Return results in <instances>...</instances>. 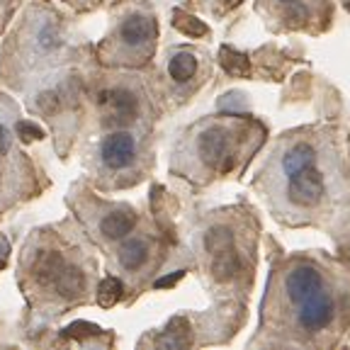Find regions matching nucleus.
Segmentation results:
<instances>
[{
  "label": "nucleus",
  "mask_w": 350,
  "mask_h": 350,
  "mask_svg": "<svg viewBox=\"0 0 350 350\" xmlns=\"http://www.w3.org/2000/svg\"><path fill=\"white\" fill-rule=\"evenodd\" d=\"M258 221L251 209H221L200 236V251L204 258V273L214 287L243 299L251 295L256 275Z\"/></svg>",
  "instance_id": "4"
},
{
  "label": "nucleus",
  "mask_w": 350,
  "mask_h": 350,
  "mask_svg": "<svg viewBox=\"0 0 350 350\" xmlns=\"http://www.w3.org/2000/svg\"><path fill=\"white\" fill-rule=\"evenodd\" d=\"M268 126L248 115H212L187 126L173 151V173L197 185L241 178L262 144Z\"/></svg>",
  "instance_id": "3"
},
{
  "label": "nucleus",
  "mask_w": 350,
  "mask_h": 350,
  "mask_svg": "<svg viewBox=\"0 0 350 350\" xmlns=\"http://www.w3.org/2000/svg\"><path fill=\"white\" fill-rule=\"evenodd\" d=\"M207 73V59L195 49H175L168 54V78L175 85H190L192 81L202 83Z\"/></svg>",
  "instance_id": "9"
},
{
  "label": "nucleus",
  "mask_w": 350,
  "mask_h": 350,
  "mask_svg": "<svg viewBox=\"0 0 350 350\" xmlns=\"http://www.w3.org/2000/svg\"><path fill=\"white\" fill-rule=\"evenodd\" d=\"M12 148V131L8 120H0V159Z\"/></svg>",
  "instance_id": "13"
},
{
  "label": "nucleus",
  "mask_w": 350,
  "mask_h": 350,
  "mask_svg": "<svg viewBox=\"0 0 350 350\" xmlns=\"http://www.w3.org/2000/svg\"><path fill=\"white\" fill-rule=\"evenodd\" d=\"M256 10L273 32L321 34L331 27V0H256Z\"/></svg>",
  "instance_id": "6"
},
{
  "label": "nucleus",
  "mask_w": 350,
  "mask_h": 350,
  "mask_svg": "<svg viewBox=\"0 0 350 350\" xmlns=\"http://www.w3.org/2000/svg\"><path fill=\"white\" fill-rule=\"evenodd\" d=\"M350 334V280L323 253H287L273 262L251 345L334 348Z\"/></svg>",
  "instance_id": "1"
},
{
  "label": "nucleus",
  "mask_w": 350,
  "mask_h": 350,
  "mask_svg": "<svg viewBox=\"0 0 350 350\" xmlns=\"http://www.w3.org/2000/svg\"><path fill=\"white\" fill-rule=\"evenodd\" d=\"M8 253H10V243H8V239L0 236V268L8 265Z\"/></svg>",
  "instance_id": "15"
},
{
  "label": "nucleus",
  "mask_w": 350,
  "mask_h": 350,
  "mask_svg": "<svg viewBox=\"0 0 350 350\" xmlns=\"http://www.w3.org/2000/svg\"><path fill=\"white\" fill-rule=\"evenodd\" d=\"M122 297V282L117 278H107L98 287V301L103 306H115Z\"/></svg>",
  "instance_id": "12"
},
{
  "label": "nucleus",
  "mask_w": 350,
  "mask_h": 350,
  "mask_svg": "<svg viewBox=\"0 0 350 350\" xmlns=\"http://www.w3.org/2000/svg\"><path fill=\"white\" fill-rule=\"evenodd\" d=\"M39 278H42V282L46 287H51L66 301L81 297L88 284L85 270L78 262L68 260L61 251L44 253L42 260H39Z\"/></svg>",
  "instance_id": "8"
},
{
  "label": "nucleus",
  "mask_w": 350,
  "mask_h": 350,
  "mask_svg": "<svg viewBox=\"0 0 350 350\" xmlns=\"http://www.w3.org/2000/svg\"><path fill=\"white\" fill-rule=\"evenodd\" d=\"M17 131H20L25 139H39L42 137V129L34 126V124H29V122H20V124H17Z\"/></svg>",
  "instance_id": "14"
},
{
  "label": "nucleus",
  "mask_w": 350,
  "mask_h": 350,
  "mask_svg": "<svg viewBox=\"0 0 350 350\" xmlns=\"http://www.w3.org/2000/svg\"><path fill=\"white\" fill-rule=\"evenodd\" d=\"M159 22L148 8H126L112 25V32L100 44V56L107 66H144L156 51Z\"/></svg>",
  "instance_id": "5"
},
{
  "label": "nucleus",
  "mask_w": 350,
  "mask_h": 350,
  "mask_svg": "<svg viewBox=\"0 0 350 350\" xmlns=\"http://www.w3.org/2000/svg\"><path fill=\"white\" fill-rule=\"evenodd\" d=\"M137 229V212L126 204H115L103 212L95 221V231L105 241H122Z\"/></svg>",
  "instance_id": "10"
},
{
  "label": "nucleus",
  "mask_w": 350,
  "mask_h": 350,
  "mask_svg": "<svg viewBox=\"0 0 350 350\" xmlns=\"http://www.w3.org/2000/svg\"><path fill=\"white\" fill-rule=\"evenodd\" d=\"M71 3H73V0H71Z\"/></svg>",
  "instance_id": "18"
},
{
  "label": "nucleus",
  "mask_w": 350,
  "mask_h": 350,
  "mask_svg": "<svg viewBox=\"0 0 350 350\" xmlns=\"http://www.w3.org/2000/svg\"><path fill=\"white\" fill-rule=\"evenodd\" d=\"M151 256H153L151 241L144 234H137V236L129 234L126 239H122V246L117 248V262H120V268L129 275L146 268V262L151 260Z\"/></svg>",
  "instance_id": "11"
},
{
  "label": "nucleus",
  "mask_w": 350,
  "mask_h": 350,
  "mask_svg": "<svg viewBox=\"0 0 350 350\" xmlns=\"http://www.w3.org/2000/svg\"><path fill=\"white\" fill-rule=\"evenodd\" d=\"M142 137L131 129H112L107 131L98 144V151H95V161H98V170L103 175L115 178L112 185H122L120 178H124V185L142 180V163L144 146Z\"/></svg>",
  "instance_id": "7"
},
{
  "label": "nucleus",
  "mask_w": 350,
  "mask_h": 350,
  "mask_svg": "<svg viewBox=\"0 0 350 350\" xmlns=\"http://www.w3.org/2000/svg\"><path fill=\"white\" fill-rule=\"evenodd\" d=\"M251 185L282 226H326L340 212L348 187L336 126L282 131Z\"/></svg>",
  "instance_id": "2"
},
{
  "label": "nucleus",
  "mask_w": 350,
  "mask_h": 350,
  "mask_svg": "<svg viewBox=\"0 0 350 350\" xmlns=\"http://www.w3.org/2000/svg\"><path fill=\"white\" fill-rule=\"evenodd\" d=\"M348 165H350V134H348Z\"/></svg>",
  "instance_id": "17"
},
{
  "label": "nucleus",
  "mask_w": 350,
  "mask_h": 350,
  "mask_svg": "<svg viewBox=\"0 0 350 350\" xmlns=\"http://www.w3.org/2000/svg\"><path fill=\"white\" fill-rule=\"evenodd\" d=\"M5 183H8V175H5V170H3V165H0V195H3V187H5Z\"/></svg>",
  "instance_id": "16"
}]
</instances>
